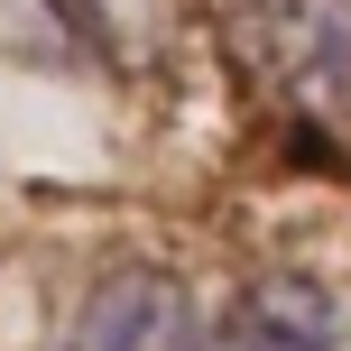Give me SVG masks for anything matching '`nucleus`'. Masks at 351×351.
I'll return each instance as SVG.
<instances>
[{
  "mask_svg": "<svg viewBox=\"0 0 351 351\" xmlns=\"http://www.w3.org/2000/svg\"><path fill=\"white\" fill-rule=\"evenodd\" d=\"M65 351H204V342H194V305H185L176 278H158V268H121V278H102L84 296Z\"/></svg>",
  "mask_w": 351,
  "mask_h": 351,
  "instance_id": "obj_1",
  "label": "nucleus"
},
{
  "mask_svg": "<svg viewBox=\"0 0 351 351\" xmlns=\"http://www.w3.org/2000/svg\"><path fill=\"white\" fill-rule=\"evenodd\" d=\"M213 351H342V315H333V296L315 278L268 268V278L241 287V305H231Z\"/></svg>",
  "mask_w": 351,
  "mask_h": 351,
  "instance_id": "obj_2",
  "label": "nucleus"
},
{
  "mask_svg": "<svg viewBox=\"0 0 351 351\" xmlns=\"http://www.w3.org/2000/svg\"><path fill=\"white\" fill-rule=\"evenodd\" d=\"M259 56L296 93L351 84V0H259Z\"/></svg>",
  "mask_w": 351,
  "mask_h": 351,
  "instance_id": "obj_3",
  "label": "nucleus"
},
{
  "mask_svg": "<svg viewBox=\"0 0 351 351\" xmlns=\"http://www.w3.org/2000/svg\"><path fill=\"white\" fill-rule=\"evenodd\" d=\"M56 19L121 74H158L176 47V0H56Z\"/></svg>",
  "mask_w": 351,
  "mask_h": 351,
  "instance_id": "obj_4",
  "label": "nucleus"
}]
</instances>
